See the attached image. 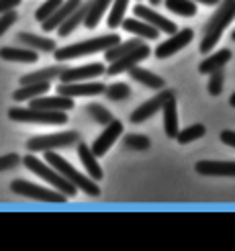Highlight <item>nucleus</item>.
Returning a JSON list of instances; mask_svg holds the SVG:
<instances>
[{
  "instance_id": "nucleus-1",
  "label": "nucleus",
  "mask_w": 235,
  "mask_h": 251,
  "mask_svg": "<svg viewBox=\"0 0 235 251\" xmlns=\"http://www.w3.org/2000/svg\"><path fill=\"white\" fill-rule=\"evenodd\" d=\"M235 19V0H223L215 10V15L207 21L205 29H203V39H201V53L213 51L215 45L219 43L221 35L225 33L229 27V23Z\"/></svg>"
},
{
  "instance_id": "nucleus-2",
  "label": "nucleus",
  "mask_w": 235,
  "mask_h": 251,
  "mask_svg": "<svg viewBox=\"0 0 235 251\" xmlns=\"http://www.w3.org/2000/svg\"><path fill=\"white\" fill-rule=\"evenodd\" d=\"M121 41V37L117 33H110V35H101V37H94V39H86L80 43H72L66 45L61 49H55V59L57 61H68V59H76V57H84V55H92L96 51H106L108 47H113Z\"/></svg>"
},
{
  "instance_id": "nucleus-3",
  "label": "nucleus",
  "mask_w": 235,
  "mask_h": 251,
  "mask_svg": "<svg viewBox=\"0 0 235 251\" xmlns=\"http://www.w3.org/2000/svg\"><path fill=\"white\" fill-rule=\"evenodd\" d=\"M45 161L53 170H57L68 182H72L76 188H80L82 192H86L88 196H98L101 194V188L96 186V180H92L90 176H84L82 172H78L74 166L68 164V159H64L59 153H53V151H45Z\"/></svg>"
},
{
  "instance_id": "nucleus-4",
  "label": "nucleus",
  "mask_w": 235,
  "mask_h": 251,
  "mask_svg": "<svg viewBox=\"0 0 235 251\" xmlns=\"http://www.w3.org/2000/svg\"><path fill=\"white\" fill-rule=\"evenodd\" d=\"M23 164H25V168H27L29 172H33L35 176H39V178H43L45 182H49L57 192H61L66 198H72V196H76V192H78V188L74 186L72 182H68L64 176H61L57 170H53L52 166L47 164V161H41L39 157H35V155H27L23 159Z\"/></svg>"
},
{
  "instance_id": "nucleus-5",
  "label": "nucleus",
  "mask_w": 235,
  "mask_h": 251,
  "mask_svg": "<svg viewBox=\"0 0 235 251\" xmlns=\"http://www.w3.org/2000/svg\"><path fill=\"white\" fill-rule=\"evenodd\" d=\"M8 119L17 123H33V125H64L68 123L66 112H55V110H41V108H10Z\"/></svg>"
},
{
  "instance_id": "nucleus-6",
  "label": "nucleus",
  "mask_w": 235,
  "mask_h": 251,
  "mask_svg": "<svg viewBox=\"0 0 235 251\" xmlns=\"http://www.w3.org/2000/svg\"><path fill=\"white\" fill-rule=\"evenodd\" d=\"M80 135L76 131H64V133H49V135H35L27 141V149L33 153L37 151H53V149L76 145Z\"/></svg>"
},
{
  "instance_id": "nucleus-7",
  "label": "nucleus",
  "mask_w": 235,
  "mask_h": 251,
  "mask_svg": "<svg viewBox=\"0 0 235 251\" xmlns=\"http://www.w3.org/2000/svg\"><path fill=\"white\" fill-rule=\"evenodd\" d=\"M10 190L19 194V196H27L33 200H39V202H52V204H64L66 196L57 192V190H49L39 184H33L27 180H12L10 182Z\"/></svg>"
},
{
  "instance_id": "nucleus-8",
  "label": "nucleus",
  "mask_w": 235,
  "mask_h": 251,
  "mask_svg": "<svg viewBox=\"0 0 235 251\" xmlns=\"http://www.w3.org/2000/svg\"><path fill=\"white\" fill-rule=\"evenodd\" d=\"M176 94H174V90H170V88H162L159 90V94H156L154 98H150L147 102H143L141 106H137L133 112H131V123H135V125H139V123H143V121H147V119H152L154 115H157L159 110L164 108V104H166V100H170V98H174Z\"/></svg>"
},
{
  "instance_id": "nucleus-9",
  "label": "nucleus",
  "mask_w": 235,
  "mask_h": 251,
  "mask_svg": "<svg viewBox=\"0 0 235 251\" xmlns=\"http://www.w3.org/2000/svg\"><path fill=\"white\" fill-rule=\"evenodd\" d=\"M150 55H152V47L143 43L137 49L129 51L127 55H123V57H119L115 61H110V66H108V70L104 74H108V76H117V74H123V72L131 70L133 66H139V61H145Z\"/></svg>"
},
{
  "instance_id": "nucleus-10",
  "label": "nucleus",
  "mask_w": 235,
  "mask_h": 251,
  "mask_svg": "<svg viewBox=\"0 0 235 251\" xmlns=\"http://www.w3.org/2000/svg\"><path fill=\"white\" fill-rule=\"evenodd\" d=\"M123 131H125V127H123V123L117 121V119H113L108 125H104V131L96 137L94 143H92V147H90V149H92V153H94L96 157L104 155L108 149L117 143V139L123 135Z\"/></svg>"
},
{
  "instance_id": "nucleus-11",
  "label": "nucleus",
  "mask_w": 235,
  "mask_h": 251,
  "mask_svg": "<svg viewBox=\"0 0 235 251\" xmlns=\"http://www.w3.org/2000/svg\"><path fill=\"white\" fill-rule=\"evenodd\" d=\"M106 72L104 64H88V66H80V68H64L59 74V80L61 84H72V82H88V80H94L98 76H103Z\"/></svg>"
},
{
  "instance_id": "nucleus-12",
  "label": "nucleus",
  "mask_w": 235,
  "mask_h": 251,
  "mask_svg": "<svg viewBox=\"0 0 235 251\" xmlns=\"http://www.w3.org/2000/svg\"><path fill=\"white\" fill-rule=\"evenodd\" d=\"M192 29H182V31H176L174 35L170 37V39H166L164 43H159L156 47V55L157 59H166L170 55H176V51H180V49H184L190 41H192Z\"/></svg>"
},
{
  "instance_id": "nucleus-13",
  "label": "nucleus",
  "mask_w": 235,
  "mask_h": 251,
  "mask_svg": "<svg viewBox=\"0 0 235 251\" xmlns=\"http://www.w3.org/2000/svg\"><path fill=\"white\" fill-rule=\"evenodd\" d=\"M133 15L145 21V23H150L152 27H156L159 33H168V35H174L176 33V23H172L170 19L162 17V15H157L156 10H152L150 6H143V4H135L133 6Z\"/></svg>"
},
{
  "instance_id": "nucleus-14",
  "label": "nucleus",
  "mask_w": 235,
  "mask_h": 251,
  "mask_svg": "<svg viewBox=\"0 0 235 251\" xmlns=\"http://www.w3.org/2000/svg\"><path fill=\"white\" fill-rule=\"evenodd\" d=\"M104 84L103 82H72V84H59L57 94L61 96H70V98H78V96H98L104 92Z\"/></svg>"
},
{
  "instance_id": "nucleus-15",
  "label": "nucleus",
  "mask_w": 235,
  "mask_h": 251,
  "mask_svg": "<svg viewBox=\"0 0 235 251\" xmlns=\"http://www.w3.org/2000/svg\"><path fill=\"white\" fill-rule=\"evenodd\" d=\"M33 108H41V110H55V112H68L74 108V98L70 96H37L31 100Z\"/></svg>"
},
{
  "instance_id": "nucleus-16",
  "label": "nucleus",
  "mask_w": 235,
  "mask_h": 251,
  "mask_svg": "<svg viewBox=\"0 0 235 251\" xmlns=\"http://www.w3.org/2000/svg\"><path fill=\"white\" fill-rule=\"evenodd\" d=\"M82 4V0H64V4H61L52 17L49 19H45L43 23H41V27H43V31L45 33H52V31H55L61 23H64L74 10H76L78 6Z\"/></svg>"
},
{
  "instance_id": "nucleus-17",
  "label": "nucleus",
  "mask_w": 235,
  "mask_h": 251,
  "mask_svg": "<svg viewBox=\"0 0 235 251\" xmlns=\"http://www.w3.org/2000/svg\"><path fill=\"white\" fill-rule=\"evenodd\" d=\"M92 2L94 0H82V4L72 12V15L59 25V27L55 29L57 33H59V37H68V35H72L74 31H76V27L80 23H84V19H86V15H88V10H90V6H92Z\"/></svg>"
},
{
  "instance_id": "nucleus-18",
  "label": "nucleus",
  "mask_w": 235,
  "mask_h": 251,
  "mask_svg": "<svg viewBox=\"0 0 235 251\" xmlns=\"http://www.w3.org/2000/svg\"><path fill=\"white\" fill-rule=\"evenodd\" d=\"M17 41L23 47H29L33 51H45V53H53L55 51V41L49 39V37H39V35H33V33H19L17 35Z\"/></svg>"
},
{
  "instance_id": "nucleus-19",
  "label": "nucleus",
  "mask_w": 235,
  "mask_h": 251,
  "mask_svg": "<svg viewBox=\"0 0 235 251\" xmlns=\"http://www.w3.org/2000/svg\"><path fill=\"white\" fill-rule=\"evenodd\" d=\"M196 172L201 176H231L235 178V161H209L203 159L196 164Z\"/></svg>"
},
{
  "instance_id": "nucleus-20",
  "label": "nucleus",
  "mask_w": 235,
  "mask_h": 251,
  "mask_svg": "<svg viewBox=\"0 0 235 251\" xmlns=\"http://www.w3.org/2000/svg\"><path fill=\"white\" fill-rule=\"evenodd\" d=\"M121 27H123V31L133 33V35H137V37H143V39H157V37H159V31L156 27H152L150 23H145V21H141L137 17L123 19Z\"/></svg>"
},
{
  "instance_id": "nucleus-21",
  "label": "nucleus",
  "mask_w": 235,
  "mask_h": 251,
  "mask_svg": "<svg viewBox=\"0 0 235 251\" xmlns=\"http://www.w3.org/2000/svg\"><path fill=\"white\" fill-rule=\"evenodd\" d=\"M127 72H129L131 80H135V82L143 84L145 88H154V90H162V88L166 86L164 78H159L157 74H154L152 70H145V68H139V66H133V68H131V70H127Z\"/></svg>"
},
{
  "instance_id": "nucleus-22",
  "label": "nucleus",
  "mask_w": 235,
  "mask_h": 251,
  "mask_svg": "<svg viewBox=\"0 0 235 251\" xmlns=\"http://www.w3.org/2000/svg\"><path fill=\"white\" fill-rule=\"evenodd\" d=\"M0 57L4 61H17V64H35L39 55L29 47H2L0 49Z\"/></svg>"
},
{
  "instance_id": "nucleus-23",
  "label": "nucleus",
  "mask_w": 235,
  "mask_h": 251,
  "mask_svg": "<svg viewBox=\"0 0 235 251\" xmlns=\"http://www.w3.org/2000/svg\"><path fill=\"white\" fill-rule=\"evenodd\" d=\"M231 59V49H219L217 53H211L209 57H205L201 64H199V72L201 74H213V72H217V70H223L225 68V64Z\"/></svg>"
},
{
  "instance_id": "nucleus-24",
  "label": "nucleus",
  "mask_w": 235,
  "mask_h": 251,
  "mask_svg": "<svg viewBox=\"0 0 235 251\" xmlns=\"http://www.w3.org/2000/svg\"><path fill=\"white\" fill-rule=\"evenodd\" d=\"M78 155L82 159V164L86 168V172H88V176L92 180H103V170L101 166H98V161H96V155L92 153V149L86 145V143H78Z\"/></svg>"
},
{
  "instance_id": "nucleus-25",
  "label": "nucleus",
  "mask_w": 235,
  "mask_h": 251,
  "mask_svg": "<svg viewBox=\"0 0 235 251\" xmlns=\"http://www.w3.org/2000/svg\"><path fill=\"white\" fill-rule=\"evenodd\" d=\"M52 82H39V84H23L21 88H17L15 92H12V98L17 100V102H25V100H31L37 98V96H43L47 94V90L52 86H49Z\"/></svg>"
},
{
  "instance_id": "nucleus-26",
  "label": "nucleus",
  "mask_w": 235,
  "mask_h": 251,
  "mask_svg": "<svg viewBox=\"0 0 235 251\" xmlns=\"http://www.w3.org/2000/svg\"><path fill=\"white\" fill-rule=\"evenodd\" d=\"M164 112V131L170 139H176L178 135V110H176V96L166 100V104L162 108Z\"/></svg>"
},
{
  "instance_id": "nucleus-27",
  "label": "nucleus",
  "mask_w": 235,
  "mask_h": 251,
  "mask_svg": "<svg viewBox=\"0 0 235 251\" xmlns=\"http://www.w3.org/2000/svg\"><path fill=\"white\" fill-rule=\"evenodd\" d=\"M61 70L64 66H52V68H45V70H37V72H29L21 78V86L23 84H39V82H52L55 78H59Z\"/></svg>"
},
{
  "instance_id": "nucleus-28",
  "label": "nucleus",
  "mask_w": 235,
  "mask_h": 251,
  "mask_svg": "<svg viewBox=\"0 0 235 251\" xmlns=\"http://www.w3.org/2000/svg\"><path fill=\"white\" fill-rule=\"evenodd\" d=\"M139 45H143V41H141V39H127V41H119L117 45L108 47L106 51H104V59L110 64V61H115V59H119V57H123V55H127L129 51H133V49H137Z\"/></svg>"
},
{
  "instance_id": "nucleus-29",
  "label": "nucleus",
  "mask_w": 235,
  "mask_h": 251,
  "mask_svg": "<svg viewBox=\"0 0 235 251\" xmlns=\"http://www.w3.org/2000/svg\"><path fill=\"white\" fill-rule=\"evenodd\" d=\"M110 2H113V0H94L92 6H90V10H88V15H86V19H84L86 27L94 29L96 25L101 23V19L104 17V12L110 8Z\"/></svg>"
},
{
  "instance_id": "nucleus-30",
  "label": "nucleus",
  "mask_w": 235,
  "mask_h": 251,
  "mask_svg": "<svg viewBox=\"0 0 235 251\" xmlns=\"http://www.w3.org/2000/svg\"><path fill=\"white\" fill-rule=\"evenodd\" d=\"M127 6H129V0H113V2H110V12H108V19H106L108 29L121 27L123 19H125Z\"/></svg>"
},
{
  "instance_id": "nucleus-31",
  "label": "nucleus",
  "mask_w": 235,
  "mask_h": 251,
  "mask_svg": "<svg viewBox=\"0 0 235 251\" xmlns=\"http://www.w3.org/2000/svg\"><path fill=\"white\" fill-rule=\"evenodd\" d=\"M205 135H207V127L201 125V123H196V125H190V127L178 131L176 141L182 143V145H186V143H192L196 139H201V137H205Z\"/></svg>"
},
{
  "instance_id": "nucleus-32",
  "label": "nucleus",
  "mask_w": 235,
  "mask_h": 251,
  "mask_svg": "<svg viewBox=\"0 0 235 251\" xmlns=\"http://www.w3.org/2000/svg\"><path fill=\"white\" fill-rule=\"evenodd\" d=\"M164 2L170 12H176L180 17H194L196 10H199L192 0H164Z\"/></svg>"
},
{
  "instance_id": "nucleus-33",
  "label": "nucleus",
  "mask_w": 235,
  "mask_h": 251,
  "mask_svg": "<svg viewBox=\"0 0 235 251\" xmlns=\"http://www.w3.org/2000/svg\"><path fill=\"white\" fill-rule=\"evenodd\" d=\"M103 94L110 100V102H121V100H127L131 96V88L125 82H115V84L106 86Z\"/></svg>"
},
{
  "instance_id": "nucleus-34",
  "label": "nucleus",
  "mask_w": 235,
  "mask_h": 251,
  "mask_svg": "<svg viewBox=\"0 0 235 251\" xmlns=\"http://www.w3.org/2000/svg\"><path fill=\"white\" fill-rule=\"evenodd\" d=\"M150 145H152L150 137L139 135V133H133V135H125V137H123V147L129 149V151H145V149H150Z\"/></svg>"
},
{
  "instance_id": "nucleus-35",
  "label": "nucleus",
  "mask_w": 235,
  "mask_h": 251,
  "mask_svg": "<svg viewBox=\"0 0 235 251\" xmlns=\"http://www.w3.org/2000/svg\"><path fill=\"white\" fill-rule=\"evenodd\" d=\"M86 112L94 119V123H98V125H108L110 121H113L115 117L110 115V110L108 108H104L103 104H86Z\"/></svg>"
},
{
  "instance_id": "nucleus-36",
  "label": "nucleus",
  "mask_w": 235,
  "mask_h": 251,
  "mask_svg": "<svg viewBox=\"0 0 235 251\" xmlns=\"http://www.w3.org/2000/svg\"><path fill=\"white\" fill-rule=\"evenodd\" d=\"M223 86H225V72L223 70H217L213 74H209V84H207V90L211 96H219L223 92Z\"/></svg>"
},
{
  "instance_id": "nucleus-37",
  "label": "nucleus",
  "mask_w": 235,
  "mask_h": 251,
  "mask_svg": "<svg viewBox=\"0 0 235 251\" xmlns=\"http://www.w3.org/2000/svg\"><path fill=\"white\" fill-rule=\"evenodd\" d=\"M61 4H64V0H45V2H43L39 8H37V10H35V19L39 21V23H43L45 19L52 17V15H53V12H55V10H57Z\"/></svg>"
},
{
  "instance_id": "nucleus-38",
  "label": "nucleus",
  "mask_w": 235,
  "mask_h": 251,
  "mask_svg": "<svg viewBox=\"0 0 235 251\" xmlns=\"http://www.w3.org/2000/svg\"><path fill=\"white\" fill-rule=\"evenodd\" d=\"M17 19H19L17 10H8V12H2V15H0V37L17 23Z\"/></svg>"
},
{
  "instance_id": "nucleus-39",
  "label": "nucleus",
  "mask_w": 235,
  "mask_h": 251,
  "mask_svg": "<svg viewBox=\"0 0 235 251\" xmlns=\"http://www.w3.org/2000/svg\"><path fill=\"white\" fill-rule=\"evenodd\" d=\"M21 164V157L19 153H6V155H0V172H6L12 170Z\"/></svg>"
},
{
  "instance_id": "nucleus-40",
  "label": "nucleus",
  "mask_w": 235,
  "mask_h": 251,
  "mask_svg": "<svg viewBox=\"0 0 235 251\" xmlns=\"http://www.w3.org/2000/svg\"><path fill=\"white\" fill-rule=\"evenodd\" d=\"M221 141H223L225 145H229V147H233L235 149V131H229V129H225V131H221Z\"/></svg>"
},
{
  "instance_id": "nucleus-41",
  "label": "nucleus",
  "mask_w": 235,
  "mask_h": 251,
  "mask_svg": "<svg viewBox=\"0 0 235 251\" xmlns=\"http://www.w3.org/2000/svg\"><path fill=\"white\" fill-rule=\"evenodd\" d=\"M21 4V0H0V15L8 10H15Z\"/></svg>"
},
{
  "instance_id": "nucleus-42",
  "label": "nucleus",
  "mask_w": 235,
  "mask_h": 251,
  "mask_svg": "<svg viewBox=\"0 0 235 251\" xmlns=\"http://www.w3.org/2000/svg\"><path fill=\"white\" fill-rule=\"evenodd\" d=\"M192 2H201V4H207V6H215V4L221 2V0H192Z\"/></svg>"
},
{
  "instance_id": "nucleus-43",
  "label": "nucleus",
  "mask_w": 235,
  "mask_h": 251,
  "mask_svg": "<svg viewBox=\"0 0 235 251\" xmlns=\"http://www.w3.org/2000/svg\"><path fill=\"white\" fill-rule=\"evenodd\" d=\"M229 104H231V106H235V92H233V94H231V98H229Z\"/></svg>"
},
{
  "instance_id": "nucleus-44",
  "label": "nucleus",
  "mask_w": 235,
  "mask_h": 251,
  "mask_svg": "<svg viewBox=\"0 0 235 251\" xmlns=\"http://www.w3.org/2000/svg\"><path fill=\"white\" fill-rule=\"evenodd\" d=\"M159 2H162V0H150V4H154V6H157Z\"/></svg>"
},
{
  "instance_id": "nucleus-45",
  "label": "nucleus",
  "mask_w": 235,
  "mask_h": 251,
  "mask_svg": "<svg viewBox=\"0 0 235 251\" xmlns=\"http://www.w3.org/2000/svg\"><path fill=\"white\" fill-rule=\"evenodd\" d=\"M231 39H233V41H235V31H233V33H231Z\"/></svg>"
}]
</instances>
